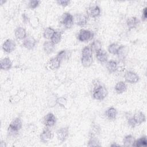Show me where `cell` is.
<instances>
[{
	"label": "cell",
	"mask_w": 147,
	"mask_h": 147,
	"mask_svg": "<svg viewBox=\"0 0 147 147\" xmlns=\"http://www.w3.org/2000/svg\"><path fill=\"white\" fill-rule=\"evenodd\" d=\"M146 18H147V7H145L142 10L141 19H142V20L143 21H145L146 20V19H147Z\"/></svg>",
	"instance_id": "39"
},
{
	"label": "cell",
	"mask_w": 147,
	"mask_h": 147,
	"mask_svg": "<svg viewBox=\"0 0 147 147\" xmlns=\"http://www.w3.org/2000/svg\"><path fill=\"white\" fill-rule=\"evenodd\" d=\"M22 127V122L20 118H16L14 119L10 123L8 130L10 133L14 134L17 133Z\"/></svg>",
	"instance_id": "3"
},
{
	"label": "cell",
	"mask_w": 147,
	"mask_h": 147,
	"mask_svg": "<svg viewBox=\"0 0 147 147\" xmlns=\"http://www.w3.org/2000/svg\"><path fill=\"white\" fill-rule=\"evenodd\" d=\"M71 55V53L68 50H61L57 54L56 57L61 61H63L64 60L68 59Z\"/></svg>",
	"instance_id": "26"
},
{
	"label": "cell",
	"mask_w": 147,
	"mask_h": 147,
	"mask_svg": "<svg viewBox=\"0 0 147 147\" xmlns=\"http://www.w3.org/2000/svg\"><path fill=\"white\" fill-rule=\"evenodd\" d=\"M43 123L46 127H52L56 123V118L53 113H49L44 117Z\"/></svg>",
	"instance_id": "11"
},
{
	"label": "cell",
	"mask_w": 147,
	"mask_h": 147,
	"mask_svg": "<svg viewBox=\"0 0 147 147\" xmlns=\"http://www.w3.org/2000/svg\"><path fill=\"white\" fill-rule=\"evenodd\" d=\"M67 100L66 98L63 96L59 97L56 99V103L61 107H64L67 104Z\"/></svg>",
	"instance_id": "35"
},
{
	"label": "cell",
	"mask_w": 147,
	"mask_h": 147,
	"mask_svg": "<svg viewBox=\"0 0 147 147\" xmlns=\"http://www.w3.org/2000/svg\"><path fill=\"white\" fill-rule=\"evenodd\" d=\"M40 1H38V0H34V1H30L28 3V6L29 8L32 9H36V7H37L38 6V5H40Z\"/></svg>",
	"instance_id": "36"
},
{
	"label": "cell",
	"mask_w": 147,
	"mask_h": 147,
	"mask_svg": "<svg viewBox=\"0 0 147 147\" xmlns=\"http://www.w3.org/2000/svg\"><path fill=\"white\" fill-rule=\"evenodd\" d=\"M90 47L91 48L92 52H95L96 53L102 49V44L99 40H95L91 42Z\"/></svg>",
	"instance_id": "27"
},
{
	"label": "cell",
	"mask_w": 147,
	"mask_h": 147,
	"mask_svg": "<svg viewBox=\"0 0 147 147\" xmlns=\"http://www.w3.org/2000/svg\"><path fill=\"white\" fill-rule=\"evenodd\" d=\"M140 20L136 17H131L127 19L126 25L129 29L136 28L139 24Z\"/></svg>",
	"instance_id": "18"
},
{
	"label": "cell",
	"mask_w": 147,
	"mask_h": 147,
	"mask_svg": "<svg viewBox=\"0 0 147 147\" xmlns=\"http://www.w3.org/2000/svg\"><path fill=\"white\" fill-rule=\"evenodd\" d=\"M124 79L127 83L135 84L138 82L140 78L136 72L131 71H127L124 75Z\"/></svg>",
	"instance_id": "5"
},
{
	"label": "cell",
	"mask_w": 147,
	"mask_h": 147,
	"mask_svg": "<svg viewBox=\"0 0 147 147\" xmlns=\"http://www.w3.org/2000/svg\"><path fill=\"white\" fill-rule=\"evenodd\" d=\"M133 119L136 125H140L146 121V117L142 112L138 111L133 116Z\"/></svg>",
	"instance_id": "17"
},
{
	"label": "cell",
	"mask_w": 147,
	"mask_h": 147,
	"mask_svg": "<svg viewBox=\"0 0 147 147\" xmlns=\"http://www.w3.org/2000/svg\"><path fill=\"white\" fill-rule=\"evenodd\" d=\"M105 115L109 119L114 120L116 118L117 115V110L114 107H110L106 110Z\"/></svg>",
	"instance_id": "20"
},
{
	"label": "cell",
	"mask_w": 147,
	"mask_h": 147,
	"mask_svg": "<svg viewBox=\"0 0 147 147\" xmlns=\"http://www.w3.org/2000/svg\"><path fill=\"white\" fill-rule=\"evenodd\" d=\"M106 67L110 73H113L117 71L118 68V64L117 61L110 60L106 62Z\"/></svg>",
	"instance_id": "22"
},
{
	"label": "cell",
	"mask_w": 147,
	"mask_h": 147,
	"mask_svg": "<svg viewBox=\"0 0 147 147\" xmlns=\"http://www.w3.org/2000/svg\"><path fill=\"white\" fill-rule=\"evenodd\" d=\"M55 30L52 27H47L46 28L43 32V37L45 39H50L52 37L53 35L55 33Z\"/></svg>",
	"instance_id": "28"
},
{
	"label": "cell",
	"mask_w": 147,
	"mask_h": 147,
	"mask_svg": "<svg viewBox=\"0 0 147 147\" xmlns=\"http://www.w3.org/2000/svg\"><path fill=\"white\" fill-rule=\"evenodd\" d=\"M53 133L48 127H45L40 135V141L43 143H47L53 137Z\"/></svg>",
	"instance_id": "8"
},
{
	"label": "cell",
	"mask_w": 147,
	"mask_h": 147,
	"mask_svg": "<svg viewBox=\"0 0 147 147\" xmlns=\"http://www.w3.org/2000/svg\"><path fill=\"white\" fill-rule=\"evenodd\" d=\"M22 20L24 21V22H25V24H26L27 22H29V17L27 16V15L26 14H22Z\"/></svg>",
	"instance_id": "40"
},
{
	"label": "cell",
	"mask_w": 147,
	"mask_h": 147,
	"mask_svg": "<svg viewBox=\"0 0 147 147\" xmlns=\"http://www.w3.org/2000/svg\"><path fill=\"white\" fill-rule=\"evenodd\" d=\"M14 36L17 39L24 40L27 37L25 29L21 26L17 27L14 30Z\"/></svg>",
	"instance_id": "14"
},
{
	"label": "cell",
	"mask_w": 147,
	"mask_h": 147,
	"mask_svg": "<svg viewBox=\"0 0 147 147\" xmlns=\"http://www.w3.org/2000/svg\"><path fill=\"white\" fill-rule=\"evenodd\" d=\"M127 123L131 127H134L137 125L135 121L133 119V117H130L127 118Z\"/></svg>",
	"instance_id": "37"
},
{
	"label": "cell",
	"mask_w": 147,
	"mask_h": 147,
	"mask_svg": "<svg viewBox=\"0 0 147 147\" xmlns=\"http://www.w3.org/2000/svg\"><path fill=\"white\" fill-rule=\"evenodd\" d=\"M43 50L47 55L51 54L55 49V45L51 41H45L43 44Z\"/></svg>",
	"instance_id": "15"
},
{
	"label": "cell",
	"mask_w": 147,
	"mask_h": 147,
	"mask_svg": "<svg viewBox=\"0 0 147 147\" xmlns=\"http://www.w3.org/2000/svg\"><path fill=\"white\" fill-rule=\"evenodd\" d=\"M95 56L98 61L102 63H106L108 61V55L107 53L102 49L96 52Z\"/></svg>",
	"instance_id": "21"
},
{
	"label": "cell",
	"mask_w": 147,
	"mask_h": 147,
	"mask_svg": "<svg viewBox=\"0 0 147 147\" xmlns=\"http://www.w3.org/2000/svg\"><path fill=\"white\" fill-rule=\"evenodd\" d=\"M115 91L117 94H122L127 90V85L124 82H118L115 86Z\"/></svg>",
	"instance_id": "24"
},
{
	"label": "cell",
	"mask_w": 147,
	"mask_h": 147,
	"mask_svg": "<svg viewBox=\"0 0 147 147\" xmlns=\"http://www.w3.org/2000/svg\"><path fill=\"white\" fill-rule=\"evenodd\" d=\"M74 18V24H75L79 26H84L87 24L88 22V16L84 14L78 13L76 14Z\"/></svg>",
	"instance_id": "6"
},
{
	"label": "cell",
	"mask_w": 147,
	"mask_h": 147,
	"mask_svg": "<svg viewBox=\"0 0 147 147\" xmlns=\"http://www.w3.org/2000/svg\"><path fill=\"white\" fill-rule=\"evenodd\" d=\"M57 3L60 6H61L63 7H65V6H67L69 4L70 1H65V0H60V1H57Z\"/></svg>",
	"instance_id": "38"
},
{
	"label": "cell",
	"mask_w": 147,
	"mask_h": 147,
	"mask_svg": "<svg viewBox=\"0 0 147 147\" xmlns=\"http://www.w3.org/2000/svg\"><path fill=\"white\" fill-rule=\"evenodd\" d=\"M119 46L120 45H119L117 43L113 42L109 45L107 48L108 52L112 55H117Z\"/></svg>",
	"instance_id": "33"
},
{
	"label": "cell",
	"mask_w": 147,
	"mask_h": 147,
	"mask_svg": "<svg viewBox=\"0 0 147 147\" xmlns=\"http://www.w3.org/2000/svg\"><path fill=\"white\" fill-rule=\"evenodd\" d=\"M94 34L92 32L87 29H81L78 35V39L81 42H86L92 40Z\"/></svg>",
	"instance_id": "4"
},
{
	"label": "cell",
	"mask_w": 147,
	"mask_h": 147,
	"mask_svg": "<svg viewBox=\"0 0 147 147\" xmlns=\"http://www.w3.org/2000/svg\"><path fill=\"white\" fill-rule=\"evenodd\" d=\"M37 41L32 36H27L23 41L24 47L28 50L33 49L36 46Z\"/></svg>",
	"instance_id": "12"
},
{
	"label": "cell",
	"mask_w": 147,
	"mask_h": 147,
	"mask_svg": "<svg viewBox=\"0 0 147 147\" xmlns=\"http://www.w3.org/2000/svg\"><path fill=\"white\" fill-rule=\"evenodd\" d=\"M129 52V48L126 45H120L117 52V55L118 58L121 60H124L127 56Z\"/></svg>",
	"instance_id": "16"
},
{
	"label": "cell",
	"mask_w": 147,
	"mask_h": 147,
	"mask_svg": "<svg viewBox=\"0 0 147 147\" xmlns=\"http://www.w3.org/2000/svg\"><path fill=\"white\" fill-rule=\"evenodd\" d=\"M135 138L133 136L129 134L126 136L123 140V146L125 147H129V146H133L134 142H135Z\"/></svg>",
	"instance_id": "23"
},
{
	"label": "cell",
	"mask_w": 147,
	"mask_h": 147,
	"mask_svg": "<svg viewBox=\"0 0 147 147\" xmlns=\"http://www.w3.org/2000/svg\"><path fill=\"white\" fill-rule=\"evenodd\" d=\"M100 14V9L98 5L90 6L87 9V15L92 18H96Z\"/></svg>",
	"instance_id": "13"
},
{
	"label": "cell",
	"mask_w": 147,
	"mask_h": 147,
	"mask_svg": "<svg viewBox=\"0 0 147 147\" xmlns=\"http://www.w3.org/2000/svg\"><path fill=\"white\" fill-rule=\"evenodd\" d=\"M147 140L146 136H142L135 140L133 146L140 147V146H146Z\"/></svg>",
	"instance_id": "29"
},
{
	"label": "cell",
	"mask_w": 147,
	"mask_h": 147,
	"mask_svg": "<svg viewBox=\"0 0 147 147\" xmlns=\"http://www.w3.org/2000/svg\"><path fill=\"white\" fill-rule=\"evenodd\" d=\"M62 37V33L60 31H56L52 37L51 38V41L55 45L60 42Z\"/></svg>",
	"instance_id": "30"
},
{
	"label": "cell",
	"mask_w": 147,
	"mask_h": 147,
	"mask_svg": "<svg viewBox=\"0 0 147 147\" xmlns=\"http://www.w3.org/2000/svg\"><path fill=\"white\" fill-rule=\"evenodd\" d=\"M56 134L58 140L61 142V143L64 142L69 136V127L65 126L57 130Z\"/></svg>",
	"instance_id": "7"
},
{
	"label": "cell",
	"mask_w": 147,
	"mask_h": 147,
	"mask_svg": "<svg viewBox=\"0 0 147 147\" xmlns=\"http://www.w3.org/2000/svg\"><path fill=\"white\" fill-rule=\"evenodd\" d=\"M16 48L15 41L11 39L6 40L2 45V49L6 53H10L14 51Z\"/></svg>",
	"instance_id": "9"
},
{
	"label": "cell",
	"mask_w": 147,
	"mask_h": 147,
	"mask_svg": "<svg viewBox=\"0 0 147 147\" xmlns=\"http://www.w3.org/2000/svg\"><path fill=\"white\" fill-rule=\"evenodd\" d=\"M93 62L92 57H81V63L84 67H90Z\"/></svg>",
	"instance_id": "31"
},
{
	"label": "cell",
	"mask_w": 147,
	"mask_h": 147,
	"mask_svg": "<svg viewBox=\"0 0 147 147\" xmlns=\"http://www.w3.org/2000/svg\"><path fill=\"white\" fill-rule=\"evenodd\" d=\"M92 51L91 48L88 46L85 47L82 51L81 57H92Z\"/></svg>",
	"instance_id": "34"
},
{
	"label": "cell",
	"mask_w": 147,
	"mask_h": 147,
	"mask_svg": "<svg viewBox=\"0 0 147 147\" xmlns=\"http://www.w3.org/2000/svg\"><path fill=\"white\" fill-rule=\"evenodd\" d=\"M87 146H100V144L99 140L96 137L94 136V135H92L90 137V138L88 141Z\"/></svg>",
	"instance_id": "32"
},
{
	"label": "cell",
	"mask_w": 147,
	"mask_h": 147,
	"mask_svg": "<svg viewBox=\"0 0 147 147\" xmlns=\"http://www.w3.org/2000/svg\"><path fill=\"white\" fill-rule=\"evenodd\" d=\"M60 22L66 29H69L74 24L73 16L68 12L64 13L60 18Z\"/></svg>",
	"instance_id": "2"
},
{
	"label": "cell",
	"mask_w": 147,
	"mask_h": 147,
	"mask_svg": "<svg viewBox=\"0 0 147 147\" xmlns=\"http://www.w3.org/2000/svg\"><path fill=\"white\" fill-rule=\"evenodd\" d=\"M1 69L2 70H9L12 67V62L9 57H4L1 60Z\"/></svg>",
	"instance_id": "19"
},
{
	"label": "cell",
	"mask_w": 147,
	"mask_h": 147,
	"mask_svg": "<svg viewBox=\"0 0 147 147\" xmlns=\"http://www.w3.org/2000/svg\"><path fill=\"white\" fill-rule=\"evenodd\" d=\"M27 93L26 91H24L23 90L20 91L18 92H17L15 95L11 97L10 99V101L11 103H16L17 102H19L20 100H21L22 98H24L26 95Z\"/></svg>",
	"instance_id": "25"
},
{
	"label": "cell",
	"mask_w": 147,
	"mask_h": 147,
	"mask_svg": "<svg viewBox=\"0 0 147 147\" xmlns=\"http://www.w3.org/2000/svg\"><path fill=\"white\" fill-rule=\"evenodd\" d=\"M61 61L56 56L52 57L46 64V68L49 70L58 69L60 67Z\"/></svg>",
	"instance_id": "10"
},
{
	"label": "cell",
	"mask_w": 147,
	"mask_h": 147,
	"mask_svg": "<svg viewBox=\"0 0 147 147\" xmlns=\"http://www.w3.org/2000/svg\"><path fill=\"white\" fill-rule=\"evenodd\" d=\"M107 90L106 87L100 84L95 86L92 91V97L98 100H103L107 95Z\"/></svg>",
	"instance_id": "1"
}]
</instances>
